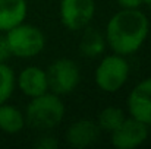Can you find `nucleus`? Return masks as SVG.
Segmentation results:
<instances>
[{"instance_id":"1","label":"nucleus","mask_w":151,"mask_h":149,"mask_svg":"<svg viewBox=\"0 0 151 149\" xmlns=\"http://www.w3.org/2000/svg\"><path fill=\"white\" fill-rule=\"evenodd\" d=\"M150 35V21L139 9H120L107 22L104 38L110 50L131 56L142 48Z\"/></svg>"},{"instance_id":"2","label":"nucleus","mask_w":151,"mask_h":149,"mask_svg":"<svg viewBox=\"0 0 151 149\" xmlns=\"http://www.w3.org/2000/svg\"><path fill=\"white\" fill-rule=\"evenodd\" d=\"M65 113L66 108L62 98L49 91L31 98L25 110V120L27 124L37 130H51L63 121Z\"/></svg>"},{"instance_id":"3","label":"nucleus","mask_w":151,"mask_h":149,"mask_svg":"<svg viewBox=\"0 0 151 149\" xmlns=\"http://www.w3.org/2000/svg\"><path fill=\"white\" fill-rule=\"evenodd\" d=\"M10 54L18 58H32L37 57L46 47L44 32L34 25L19 24L4 32Z\"/></svg>"},{"instance_id":"4","label":"nucleus","mask_w":151,"mask_h":149,"mask_svg":"<svg viewBox=\"0 0 151 149\" xmlns=\"http://www.w3.org/2000/svg\"><path fill=\"white\" fill-rule=\"evenodd\" d=\"M129 63L125 56L109 54L104 56L94 72V82L97 88L106 94H114L120 91L129 78Z\"/></svg>"},{"instance_id":"5","label":"nucleus","mask_w":151,"mask_h":149,"mask_svg":"<svg viewBox=\"0 0 151 149\" xmlns=\"http://www.w3.org/2000/svg\"><path fill=\"white\" fill-rule=\"evenodd\" d=\"M47 79L49 91L63 97L72 94L81 82V69L72 58H57L49 66Z\"/></svg>"},{"instance_id":"6","label":"nucleus","mask_w":151,"mask_h":149,"mask_svg":"<svg viewBox=\"0 0 151 149\" xmlns=\"http://www.w3.org/2000/svg\"><path fill=\"white\" fill-rule=\"evenodd\" d=\"M96 15L94 0H60L59 16L69 31H82L90 26Z\"/></svg>"},{"instance_id":"7","label":"nucleus","mask_w":151,"mask_h":149,"mask_svg":"<svg viewBox=\"0 0 151 149\" xmlns=\"http://www.w3.org/2000/svg\"><path fill=\"white\" fill-rule=\"evenodd\" d=\"M148 135L150 126L134 117H126L123 123L110 133V142L116 149H135L148 139Z\"/></svg>"},{"instance_id":"8","label":"nucleus","mask_w":151,"mask_h":149,"mask_svg":"<svg viewBox=\"0 0 151 149\" xmlns=\"http://www.w3.org/2000/svg\"><path fill=\"white\" fill-rule=\"evenodd\" d=\"M126 104L131 117L151 127V76L139 81L131 89Z\"/></svg>"},{"instance_id":"9","label":"nucleus","mask_w":151,"mask_h":149,"mask_svg":"<svg viewBox=\"0 0 151 149\" xmlns=\"http://www.w3.org/2000/svg\"><path fill=\"white\" fill-rule=\"evenodd\" d=\"M100 127L94 120L81 118L69 124L65 132V139L69 146L75 149H84L93 146L100 138Z\"/></svg>"},{"instance_id":"10","label":"nucleus","mask_w":151,"mask_h":149,"mask_svg":"<svg viewBox=\"0 0 151 149\" xmlns=\"http://www.w3.org/2000/svg\"><path fill=\"white\" fill-rule=\"evenodd\" d=\"M16 86L28 98L43 95L49 92L47 72L38 66H28L16 76Z\"/></svg>"},{"instance_id":"11","label":"nucleus","mask_w":151,"mask_h":149,"mask_svg":"<svg viewBox=\"0 0 151 149\" xmlns=\"http://www.w3.org/2000/svg\"><path fill=\"white\" fill-rule=\"evenodd\" d=\"M28 15L27 0H0V32L25 22Z\"/></svg>"},{"instance_id":"12","label":"nucleus","mask_w":151,"mask_h":149,"mask_svg":"<svg viewBox=\"0 0 151 149\" xmlns=\"http://www.w3.org/2000/svg\"><path fill=\"white\" fill-rule=\"evenodd\" d=\"M27 124L25 114L12 104H0V132L6 135H16L24 130Z\"/></svg>"},{"instance_id":"13","label":"nucleus","mask_w":151,"mask_h":149,"mask_svg":"<svg viewBox=\"0 0 151 149\" xmlns=\"http://www.w3.org/2000/svg\"><path fill=\"white\" fill-rule=\"evenodd\" d=\"M107 47L106 44V38L104 34H101L99 29L96 28H85V32L81 37L79 41V51L84 57L87 58H97L104 53V50Z\"/></svg>"},{"instance_id":"14","label":"nucleus","mask_w":151,"mask_h":149,"mask_svg":"<svg viewBox=\"0 0 151 149\" xmlns=\"http://www.w3.org/2000/svg\"><path fill=\"white\" fill-rule=\"evenodd\" d=\"M125 118H126V114L122 108L114 107V105H109V107L103 108L99 113L96 123L100 127L101 132L111 133L113 130H116L123 123Z\"/></svg>"},{"instance_id":"15","label":"nucleus","mask_w":151,"mask_h":149,"mask_svg":"<svg viewBox=\"0 0 151 149\" xmlns=\"http://www.w3.org/2000/svg\"><path fill=\"white\" fill-rule=\"evenodd\" d=\"M16 88V75L13 69L6 63L0 61V104L7 102Z\"/></svg>"},{"instance_id":"16","label":"nucleus","mask_w":151,"mask_h":149,"mask_svg":"<svg viewBox=\"0 0 151 149\" xmlns=\"http://www.w3.org/2000/svg\"><path fill=\"white\" fill-rule=\"evenodd\" d=\"M34 146L37 149H57L60 146V143L54 136H43L35 142Z\"/></svg>"},{"instance_id":"17","label":"nucleus","mask_w":151,"mask_h":149,"mask_svg":"<svg viewBox=\"0 0 151 149\" xmlns=\"http://www.w3.org/2000/svg\"><path fill=\"white\" fill-rule=\"evenodd\" d=\"M10 57H12V54H10L9 46H7L6 37L0 35V61H7Z\"/></svg>"},{"instance_id":"18","label":"nucleus","mask_w":151,"mask_h":149,"mask_svg":"<svg viewBox=\"0 0 151 149\" xmlns=\"http://www.w3.org/2000/svg\"><path fill=\"white\" fill-rule=\"evenodd\" d=\"M122 9H139L145 0H116Z\"/></svg>"},{"instance_id":"19","label":"nucleus","mask_w":151,"mask_h":149,"mask_svg":"<svg viewBox=\"0 0 151 149\" xmlns=\"http://www.w3.org/2000/svg\"><path fill=\"white\" fill-rule=\"evenodd\" d=\"M144 4H145V6H148V9H150V12H151V0H145V1H144Z\"/></svg>"}]
</instances>
